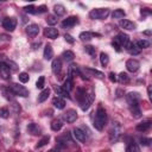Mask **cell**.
Here are the masks:
<instances>
[{
  "label": "cell",
  "instance_id": "obj_1",
  "mask_svg": "<svg viewBox=\"0 0 152 152\" xmlns=\"http://www.w3.org/2000/svg\"><path fill=\"white\" fill-rule=\"evenodd\" d=\"M106 124H107V113H106L103 107L99 106V108H97V110L95 113V118H94L93 125L97 131H102Z\"/></svg>",
  "mask_w": 152,
  "mask_h": 152
},
{
  "label": "cell",
  "instance_id": "obj_2",
  "mask_svg": "<svg viewBox=\"0 0 152 152\" xmlns=\"http://www.w3.org/2000/svg\"><path fill=\"white\" fill-rule=\"evenodd\" d=\"M109 14V8H94L89 12V17L91 19H96V20H101V19H106Z\"/></svg>",
  "mask_w": 152,
  "mask_h": 152
},
{
  "label": "cell",
  "instance_id": "obj_3",
  "mask_svg": "<svg viewBox=\"0 0 152 152\" xmlns=\"http://www.w3.org/2000/svg\"><path fill=\"white\" fill-rule=\"evenodd\" d=\"M121 133H122L121 126H120L118 122H115V124L112 126L110 131H109V140H110V142L118 141L119 138H120V135H121Z\"/></svg>",
  "mask_w": 152,
  "mask_h": 152
},
{
  "label": "cell",
  "instance_id": "obj_4",
  "mask_svg": "<svg viewBox=\"0 0 152 152\" xmlns=\"http://www.w3.org/2000/svg\"><path fill=\"white\" fill-rule=\"evenodd\" d=\"M10 88H11V90L13 91L14 95H18V96H21V97L28 96V90H27L24 86H20V84H18V83H12V84L10 86Z\"/></svg>",
  "mask_w": 152,
  "mask_h": 152
},
{
  "label": "cell",
  "instance_id": "obj_5",
  "mask_svg": "<svg viewBox=\"0 0 152 152\" xmlns=\"http://www.w3.org/2000/svg\"><path fill=\"white\" fill-rule=\"evenodd\" d=\"M15 26H17V19L13 18V17H11V18L7 17V18H5V19L2 20V27H4L6 31L12 32V31L15 30Z\"/></svg>",
  "mask_w": 152,
  "mask_h": 152
},
{
  "label": "cell",
  "instance_id": "obj_6",
  "mask_svg": "<svg viewBox=\"0 0 152 152\" xmlns=\"http://www.w3.org/2000/svg\"><path fill=\"white\" fill-rule=\"evenodd\" d=\"M62 118H63V120L66 121L68 124H72V122H75L76 119H77V112H76L75 109H68V110L62 115Z\"/></svg>",
  "mask_w": 152,
  "mask_h": 152
},
{
  "label": "cell",
  "instance_id": "obj_7",
  "mask_svg": "<svg viewBox=\"0 0 152 152\" xmlns=\"http://www.w3.org/2000/svg\"><path fill=\"white\" fill-rule=\"evenodd\" d=\"M139 66H140L139 61H137V59H134V58H131V59H128V61L126 62V68H127V70L131 71V72H135V71L139 69Z\"/></svg>",
  "mask_w": 152,
  "mask_h": 152
},
{
  "label": "cell",
  "instance_id": "obj_8",
  "mask_svg": "<svg viewBox=\"0 0 152 152\" xmlns=\"http://www.w3.org/2000/svg\"><path fill=\"white\" fill-rule=\"evenodd\" d=\"M0 77L2 80H10L11 78V70L8 69V66L4 62L0 63Z\"/></svg>",
  "mask_w": 152,
  "mask_h": 152
},
{
  "label": "cell",
  "instance_id": "obj_9",
  "mask_svg": "<svg viewBox=\"0 0 152 152\" xmlns=\"http://www.w3.org/2000/svg\"><path fill=\"white\" fill-rule=\"evenodd\" d=\"M94 96H95V95H94V93H93V91H89V93H88L87 99L84 100V102H83L82 104H80L82 110H88V109H89L90 104H91V103H93V101H94Z\"/></svg>",
  "mask_w": 152,
  "mask_h": 152
},
{
  "label": "cell",
  "instance_id": "obj_10",
  "mask_svg": "<svg viewBox=\"0 0 152 152\" xmlns=\"http://www.w3.org/2000/svg\"><path fill=\"white\" fill-rule=\"evenodd\" d=\"M115 39H116V42L120 44V46L122 48H126V45L129 43V37L126 34V33H124V32H120L116 37H115Z\"/></svg>",
  "mask_w": 152,
  "mask_h": 152
},
{
  "label": "cell",
  "instance_id": "obj_11",
  "mask_svg": "<svg viewBox=\"0 0 152 152\" xmlns=\"http://www.w3.org/2000/svg\"><path fill=\"white\" fill-rule=\"evenodd\" d=\"M77 23H78L77 17L71 15V17H68L66 19H64V20L62 21V26H63L64 28H68V27H72V26L76 25Z\"/></svg>",
  "mask_w": 152,
  "mask_h": 152
},
{
  "label": "cell",
  "instance_id": "obj_12",
  "mask_svg": "<svg viewBox=\"0 0 152 152\" xmlns=\"http://www.w3.org/2000/svg\"><path fill=\"white\" fill-rule=\"evenodd\" d=\"M126 100L129 104H134V103H138L139 100H140V94L137 93V91H131L127 94L126 96Z\"/></svg>",
  "mask_w": 152,
  "mask_h": 152
},
{
  "label": "cell",
  "instance_id": "obj_13",
  "mask_svg": "<svg viewBox=\"0 0 152 152\" xmlns=\"http://www.w3.org/2000/svg\"><path fill=\"white\" fill-rule=\"evenodd\" d=\"M72 132H74L72 134H74V137H75L76 140H78L81 142H86L87 137H86V132L84 131H82L81 128H74Z\"/></svg>",
  "mask_w": 152,
  "mask_h": 152
},
{
  "label": "cell",
  "instance_id": "obj_14",
  "mask_svg": "<svg viewBox=\"0 0 152 152\" xmlns=\"http://www.w3.org/2000/svg\"><path fill=\"white\" fill-rule=\"evenodd\" d=\"M51 69H52V72L55 75H58L62 70V59L61 58H55L52 61V64H51Z\"/></svg>",
  "mask_w": 152,
  "mask_h": 152
},
{
  "label": "cell",
  "instance_id": "obj_15",
  "mask_svg": "<svg viewBox=\"0 0 152 152\" xmlns=\"http://www.w3.org/2000/svg\"><path fill=\"white\" fill-rule=\"evenodd\" d=\"M87 95H88V91L86 89L77 88V90H76V99H77V101H78L80 104H82L84 102V100L87 99Z\"/></svg>",
  "mask_w": 152,
  "mask_h": 152
},
{
  "label": "cell",
  "instance_id": "obj_16",
  "mask_svg": "<svg viewBox=\"0 0 152 152\" xmlns=\"http://www.w3.org/2000/svg\"><path fill=\"white\" fill-rule=\"evenodd\" d=\"M27 132H28L30 134H32V135H39V134L42 133V128H40L37 124L31 122V124L27 125Z\"/></svg>",
  "mask_w": 152,
  "mask_h": 152
},
{
  "label": "cell",
  "instance_id": "obj_17",
  "mask_svg": "<svg viewBox=\"0 0 152 152\" xmlns=\"http://www.w3.org/2000/svg\"><path fill=\"white\" fill-rule=\"evenodd\" d=\"M39 32V26L37 24H30L26 26V33L30 37H36Z\"/></svg>",
  "mask_w": 152,
  "mask_h": 152
},
{
  "label": "cell",
  "instance_id": "obj_18",
  "mask_svg": "<svg viewBox=\"0 0 152 152\" xmlns=\"http://www.w3.org/2000/svg\"><path fill=\"white\" fill-rule=\"evenodd\" d=\"M44 36L48 37V38L55 39V38L58 37V30L57 28H53V27H46L44 30Z\"/></svg>",
  "mask_w": 152,
  "mask_h": 152
},
{
  "label": "cell",
  "instance_id": "obj_19",
  "mask_svg": "<svg viewBox=\"0 0 152 152\" xmlns=\"http://www.w3.org/2000/svg\"><path fill=\"white\" fill-rule=\"evenodd\" d=\"M119 25L124 30H134L135 28V24L132 23V21H129V20H127V19H121L119 21Z\"/></svg>",
  "mask_w": 152,
  "mask_h": 152
},
{
  "label": "cell",
  "instance_id": "obj_20",
  "mask_svg": "<svg viewBox=\"0 0 152 152\" xmlns=\"http://www.w3.org/2000/svg\"><path fill=\"white\" fill-rule=\"evenodd\" d=\"M72 87H74V82H72V75L69 72L68 74V77H66V80L64 81V83H63V89H65L66 91H70L71 89H72Z\"/></svg>",
  "mask_w": 152,
  "mask_h": 152
},
{
  "label": "cell",
  "instance_id": "obj_21",
  "mask_svg": "<svg viewBox=\"0 0 152 152\" xmlns=\"http://www.w3.org/2000/svg\"><path fill=\"white\" fill-rule=\"evenodd\" d=\"M150 127H151V120H145V121L138 124L135 128H137L138 132H146Z\"/></svg>",
  "mask_w": 152,
  "mask_h": 152
},
{
  "label": "cell",
  "instance_id": "obj_22",
  "mask_svg": "<svg viewBox=\"0 0 152 152\" xmlns=\"http://www.w3.org/2000/svg\"><path fill=\"white\" fill-rule=\"evenodd\" d=\"M94 36H100L99 33H91V32H88V31H84V32H81L80 33V39L82 42H89L91 40V38Z\"/></svg>",
  "mask_w": 152,
  "mask_h": 152
},
{
  "label": "cell",
  "instance_id": "obj_23",
  "mask_svg": "<svg viewBox=\"0 0 152 152\" xmlns=\"http://www.w3.org/2000/svg\"><path fill=\"white\" fill-rule=\"evenodd\" d=\"M129 112L132 113V115L134 118H140L141 116V109L139 108L138 103H134V104H129Z\"/></svg>",
  "mask_w": 152,
  "mask_h": 152
},
{
  "label": "cell",
  "instance_id": "obj_24",
  "mask_svg": "<svg viewBox=\"0 0 152 152\" xmlns=\"http://www.w3.org/2000/svg\"><path fill=\"white\" fill-rule=\"evenodd\" d=\"M1 91H2V95L5 96V99H7V100H13V91L11 90V88L10 87H6V86H1Z\"/></svg>",
  "mask_w": 152,
  "mask_h": 152
},
{
  "label": "cell",
  "instance_id": "obj_25",
  "mask_svg": "<svg viewBox=\"0 0 152 152\" xmlns=\"http://www.w3.org/2000/svg\"><path fill=\"white\" fill-rule=\"evenodd\" d=\"M43 57H44V59H46V61H50V59L53 57V50H52V46H51L50 44H48V45L45 46Z\"/></svg>",
  "mask_w": 152,
  "mask_h": 152
},
{
  "label": "cell",
  "instance_id": "obj_26",
  "mask_svg": "<svg viewBox=\"0 0 152 152\" xmlns=\"http://www.w3.org/2000/svg\"><path fill=\"white\" fill-rule=\"evenodd\" d=\"M52 104H53L57 109H63V108L65 107V101H64L63 99H61L59 96H56V97H53V100H52Z\"/></svg>",
  "mask_w": 152,
  "mask_h": 152
},
{
  "label": "cell",
  "instance_id": "obj_27",
  "mask_svg": "<svg viewBox=\"0 0 152 152\" xmlns=\"http://www.w3.org/2000/svg\"><path fill=\"white\" fill-rule=\"evenodd\" d=\"M126 152H140L139 146L135 144V141H134V140H129V141L127 142Z\"/></svg>",
  "mask_w": 152,
  "mask_h": 152
},
{
  "label": "cell",
  "instance_id": "obj_28",
  "mask_svg": "<svg viewBox=\"0 0 152 152\" xmlns=\"http://www.w3.org/2000/svg\"><path fill=\"white\" fill-rule=\"evenodd\" d=\"M84 70H86L88 74H90V75H93V76H95V77H97V78H103V77H104V74L101 72V71H99V70H96V69L84 68Z\"/></svg>",
  "mask_w": 152,
  "mask_h": 152
},
{
  "label": "cell",
  "instance_id": "obj_29",
  "mask_svg": "<svg viewBox=\"0 0 152 152\" xmlns=\"http://www.w3.org/2000/svg\"><path fill=\"white\" fill-rule=\"evenodd\" d=\"M50 91H51V90H50L49 88H46V89H43V90H42V93L38 95V102H40V103H42V102H44V101H45V100L49 97V95H50Z\"/></svg>",
  "mask_w": 152,
  "mask_h": 152
},
{
  "label": "cell",
  "instance_id": "obj_30",
  "mask_svg": "<svg viewBox=\"0 0 152 152\" xmlns=\"http://www.w3.org/2000/svg\"><path fill=\"white\" fill-rule=\"evenodd\" d=\"M131 55H139V52H140V50L139 49H137L135 48V45L133 44V43H128L127 45H126V48H125Z\"/></svg>",
  "mask_w": 152,
  "mask_h": 152
},
{
  "label": "cell",
  "instance_id": "obj_31",
  "mask_svg": "<svg viewBox=\"0 0 152 152\" xmlns=\"http://www.w3.org/2000/svg\"><path fill=\"white\" fill-rule=\"evenodd\" d=\"M62 126H63V122H62V120H59V119H56V120H53V121L51 122V129L55 131V132H58V131L62 128Z\"/></svg>",
  "mask_w": 152,
  "mask_h": 152
},
{
  "label": "cell",
  "instance_id": "obj_32",
  "mask_svg": "<svg viewBox=\"0 0 152 152\" xmlns=\"http://www.w3.org/2000/svg\"><path fill=\"white\" fill-rule=\"evenodd\" d=\"M53 12L56 13V15H64L65 7L63 5H55L53 6Z\"/></svg>",
  "mask_w": 152,
  "mask_h": 152
},
{
  "label": "cell",
  "instance_id": "obj_33",
  "mask_svg": "<svg viewBox=\"0 0 152 152\" xmlns=\"http://www.w3.org/2000/svg\"><path fill=\"white\" fill-rule=\"evenodd\" d=\"M125 15H126V13H125V11L121 10V8H118V10H115V11L112 13V17H113L114 19H121V18H124Z\"/></svg>",
  "mask_w": 152,
  "mask_h": 152
},
{
  "label": "cell",
  "instance_id": "obj_34",
  "mask_svg": "<svg viewBox=\"0 0 152 152\" xmlns=\"http://www.w3.org/2000/svg\"><path fill=\"white\" fill-rule=\"evenodd\" d=\"M62 57H63V59H64V61H66V62H71V61L74 59L75 55H74V52H72V51L66 50V51H64V52H63Z\"/></svg>",
  "mask_w": 152,
  "mask_h": 152
},
{
  "label": "cell",
  "instance_id": "obj_35",
  "mask_svg": "<svg viewBox=\"0 0 152 152\" xmlns=\"http://www.w3.org/2000/svg\"><path fill=\"white\" fill-rule=\"evenodd\" d=\"M135 45H137V48H138L139 50H140V49H146V48L150 46V42L146 40V39H140V40H138V42L135 43Z\"/></svg>",
  "mask_w": 152,
  "mask_h": 152
},
{
  "label": "cell",
  "instance_id": "obj_36",
  "mask_svg": "<svg viewBox=\"0 0 152 152\" xmlns=\"http://www.w3.org/2000/svg\"><path fill=\"white\" fill-rule=\"evenodd\" d=\"M49 140H50V137L49 135H44L38 142H37V145H36V148H40V147H43V146H45L48 142H49Z\"/></svg>",
  "mask_w": 152,
  "mask_h": 152
},
{
  "label": "cell",
  "instance_id": "obj_37",
  "mask_svg": "<svg viewBox=\"0 0 152 152\" xmlns=\"http://www.w3.org/2000/svg\"><path fill=\"white\" fill-rule=\"evenodd\" d=\"M55 90H56V93H57L58 95H61V96H63V97H68V99H70L69 91H66V90H65V89H63L62 87H56V88H55Z\"/></svg>",
  "mask_w": 152,
  "mask_h": 152
},
{
  "label": "cell",
  "instance_id": "obj_38",
  "mask_svg": "<svg viewBox=\"0 0 152 152\" xmlns=\"http://www.w3.org/2000/svg\"><path fill=\"white\" fill-rule=\"evenodd\" d=\"M4 63H5V64H6L7 66H8V69H10L11 71H17V70H18V65H17V64H15V63H14L13 61L6 59V61H5Z\"/></svg>",
  "mask_w": 152,
  "mask_h": 152
},
{
  "label": "cell",
  "instance_id": "obj_39",
  "mask_svg": "<svg viewBox=\"0 0 152 152\" xmlns=\"http://www.w3.org/2000/svg\"><path fill=\"white\" fill-rule=\"evenodd\" d=\"M100 62H101V64H102L103 66H106V65L108 64V62H109L108 55L104 53V52H101V53H100Z\"/></svg>",
  "mask_w": 152,
  "mask_h": 152
},
{
  "label": "cell",
  "instance_id": "obj_40",
  "mask_svg": "<svg viewBox=\"0 0 152 152\" xmlns=\"http://www.w3.org/2000/svg\"><path fill=\"white\" fill-rule=\"evenodd\" d=\"M116 80H119L120 83H128L129 77H128V75H127L126 72H120V74H119V77H118Z\"/></svg>",
  "mask_w": 152,
  "mask_h": 152
},
{
  "label": "cell",
  "instance_id": "obj_41",
  "mask_svg": "<svg viewBox=\"0 0 152 152\" xmlns=\"http://www.w3.org/2000/svg\"><path fill=\"white\" fill-rule=\"evenodd\" d=\"M46 23L49 24V25H55V24H57V17L56 15H52V14H50V15H48V18H46Z\"/></svg>",
  "mask_w": 152,
  "mask_h": 152
},
{
  "label": "cell",
  "instance_id": "obj_42",
  "mask_svg": "<svg viewBox=\"0 0 152 152\" xmlns=\"http://www.w3.org/2000/svg\"><path fill=\"white\" fill-rule=\"evenodd\" d=\"M44 83H45V77H44V76H40V77L37 80V82H36V87H37L38 89H43V88H44Z\"/></svg>",
  "mask_w": 152,
  "mask_h": 152
},
{
  "label": "cell",
  "instance_id": "obj_43",
  "mask_svg": "<svg viewBox=\"0 0 152 152\" xmlns=\"http://www.w3.org/2000/svg\"><path fill=\"white\" fill-rule=\"evenodd\" d=\"M19 81L21 82V83H26V82H28V74H26V72H20L19 74Z\"/></svg>",
  "mask_w": 152,
  "mask_h": 152
},
{
  "label": "cell",
  "instance_id": "obj_44",
  "mask_svg": "<svg viewBox=\"0 0 152 152\" xmlns=\"http://www.w3.org/2000/svg\"><path fill=\"white\" fill-rule=\"evenodd\" d=\"M84 50H86V52H87V53H89L91 57H94V56H95L96 50H95V48H94V46H91V45H87V46L84 48Z\"/></svg>",
  "mask_w": 152,
  "mask_h": 152
},
{
  "label": "cell",
  "instance_id": "obj_45",
  "mask_svg": "<svg viewBox=\"0 0 152 152\" xmlns=\"http://www.w3.org/2000/svg\"><path fill=\"white\" fill-rule=\"evenodd\" d=\"M10 116V112L7 108H0V118L2 119H7Z\"/></svg>",
  "mask_w": 152,
  "mask_h": 152
},
{
  "label": "cell",
  "instance_id": "obj_46",
  "mask_svg": "<svg viewBox=\"0 0 152 152\" xmlns=\"http://www.w3.org/2000/svg\"><path fill=\"white\" fill-rule=\"evenodd\" d=\"M139 141H140V144L144 145V146H148V145L151 144V139H150V138H145V137L140 138Z\"/></svg>",
  "mask_w": 152,
  "mask_h": 152
},
{
  "label": "cell",
  "instance_id": "obj_47",
  "mask_svg": "<svg viewBox=\"0 0 152 152\" xmlns=\"http://www.w3.org/2000/svg\"><path fill=\"white\" fill-rule=\"evenodd\" d=\"M24 10H25V12H27V13H36V7H34L33 5L25 6V7H24Z\"/></svg>",
  "mask_w": 152,
  "mask_h": 152
},
{
  "label": "cell",
  "instance_id": "obj_48",
  "mask_svg": "<svg viewBox=\"0 0 152 152\" xmlns=\"http://www.w3.org/2000/svg\"><path fill=\"white\" fill-rule=\"evenodd\" d=\"M64 39H65V42H68L69 44H74V42H75V40H74V38H72L70 34H68V33H65V34H64Z\"/></svg>",
  "mask_w": 152,
  "mask_h": 152
},
{
  "label": "cell",
  "instance_id": "obj_49",
  "mask_svg": "<svg viewBox=\"0 0 152 152\" xmlns=\"http://www.w3.org/2000/svg\"><path fill=\"white\" fill-rule=\"evenodd\" d=\"M112 45H113V48H115V50L116 51H121V46H120V44L116 42V39L114 38V40L112 42Z\"/></svg>",
  "mask_w": 152,
  "mask_h": 152
},
{
  "label": "cell",
  "instance_id": "obj_50",
  "mask_svg": "<svg viewBox=\"0 0 152 152\" xmlns=\"http://www.w3.org/2000/svg\"><path fill=\"white\" fill-rule=\"evenodd\" d=\"M140 13H141L142 17H145V15H150V14H151V10H150V8H141Z\"/></svg>",
  "mask_w": 152,
  "mask_h": 152
},
{
  "label": "cell",
  "instance_id": "obj_51",
  "mask_svg": "<svg viewBox=\"0 0 152 152\" xmlns=\"http://www.w3.org/2000/svg\"><path fill=\"white\" fill-rule=\"evenodd\" d=\"M46 11V6H39L38 8H36V13H43V12H45Z\"/></svg>",
  "mask_w": 152,
  "mask_h": 152
},
{
  "label": "cell",
  "instance_id": "obj_52",
  "mask_svg": "<svg viewBox=\"0 0 152 152\" xmlns=\"http://www.w3.org/2000/svg\"><path fill=\"white\" fill-rule=\"evenodd\" d=\"M12 107H13V109H14V112L15 113H18V112H20V106L17 103V102H13V104H12Z\"/></svg>",
  "mask_w": 152,
  "mask_h": 152
},
{
  "label": "cell",
  "instance_id": "obj_53",
  "mask_svg": "<svg viewBox=\"0 0 152 152\" xmlns=\"http://www.w3.org/2000/svg\"><path fill=\"white\" fill-rule=\"evenodd\" d=\"M109 80L112 81V82H116V75L114 74V72H109Z\"/></svg>",
  "mask_w": 152,
  "mask_h": 152
},
{
  "label": "cell",
  "instance_id": "obj_54",
  "mask_svg": "<svg viewBox=\"0 0 152 152\" xmlns=\"http://www.w3.org/2000/svg\"><path fill=\"white\" fill-rule=\"evenodd\" d=\"M0 38L4 39V40H10L11 39V37L10 36H6V34H0Z\"/></svg>",
  "mask_w": 152,
  "mask_h": 152
},
{
  "label": "cell",
  "instance_id": "obj_55",
  "mask_svg": "<svg viewBox=\"0 0 152 152\" xmlns=\"http://www.w3.org/2000/svg\"><path fill=\"white\" fill-rule=\"evenodd\" d=\"M147 94H148V97L150 100H152V91H151V86L147 87Z\"/></svg>",
  "mask_w": 152,
  "mask_h": 152
},
{
  "label": "cell",
  "instance_id": "obj_56",
  "mask_svg": "<svg viewBox=\"0 0 152 152\" xmlns=\"http://www.w3.org/2000/svg\"><path fill=\"white\" fill-rule=\"evenodd\" d=\"M122 95H124V91H122L121 89H118V90H116V96H118V97H121Z\"/></svg>",
  "mask_w": 152,
  "mask_h": 152
},
{
  "label": "cell",
  "instance_id": "obj_57",
  "mask_svg": "<svg viewBox=\"0 0 152 152\" xmlns=\"http://www.w3.org/2000/svg\"><path fill=\"white\" fill-rule=\"evenodd\" d=\"M144 33H145V34H146V36H150V34H151V31H145V32H144Z\"/></svg>",
  "mask_w": 152,
  "mask_h": 152
}]
</instances>
